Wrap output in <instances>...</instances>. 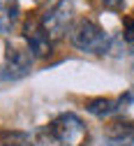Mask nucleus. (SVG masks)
<instances>
[{
    "label": "nucleus",
    "instance_id": "1",
    "mask_svg": "<svg viewBox=\"0 0 134 146\" xmlns=\"http://www.w3.org/2000/svg\"><path fill=\"white\" fill-rule=\"evenodd\" d=\"M86 137V123L76 114L65 111L35 132V146H81Z\"/></svg>",
    "mask_w": 134,
    "mask_h": 146
},
{
    "label": "nucleus",
    "instance_id": "2",
    "mask_svg": "<svg viewBox=\"0 0 134 146\" xmlns=\"http://www.w3.org/2000/svg\"><path fill=\"white\" fill-rule=\"evenodd\" d=\"M69 40L76 49L88 51V53H104L109 49L106 33L90 19H79L69 28Z\"/></svg>",
    "mask_w": 134,
    "mask_h": 146
},
{
    "label": "nucleus",
    "instance_id": "3",
    "mask_svg": "<svg viewBox=\"0 0 134 146\" xmlns=\"http://www.w3.org/2000/svg\"><path fill=\"white\" fill-rule=\"evenodd\" d=\"M32 67V53L28 46L23 44H14L7 42L5 44V53H3V63H0V79L5 81H16L26 77Z\"/></svg>",
    "mask_w": 134,
    "mask_h": 146
},
{
    "label": "nucleus",
    "instance_id": "4",
    "mask_svg": "<svg viewBox=\"0 0 134 146\" xmlns=\"http://www.w3.org/2000/svg\"><path fill=\"white\" fill-rule=\"evenodd\" d=\"M72 14H74V5L72 0H60V3H55L44 16H42V23L49 33L51 40H58L67 33L69 23H72Z\"/></svg>",
    "mask_w": 134,
    "mask_h": 146
},
{
    "label": "nucleus",
    "instance_id": "5",
    "mask_svg": "<svg viewBox=\"0 0 134 146\" xmlns=\"http://www.w3.org/2000/svg\"><path fill=\"white\" fill-rule=\"evenodd\" d=\"M23 37H26V46L30 49L32 56H46L51 53V37L42 23V16H28L23 23Z\"/></svg>",
    "mask_w": 134,
    "mask_h": 146
},
{
    "label": "nucleus",
    "instance_id": "6",
    "mask_svg": "<svg viewBox=\"0 0 134 146\" xmlns=\"http://www.w3.org/2000/svg\"><path fill=\"white\" fill-rule=\"evenodd\" d=\"M104 135L113 146H134V121L116 118L104 127Z\"/></svg>",
    "mask_w": 134,
    "mask_h": 146
},
{
    "label": "nucleus",
    "instance_id": "7",
    "mask_svg": "<svg viewBox=\"0 0 134 146\" xmlns=\"http://www.w3.org/2000/svg\"><path fill=\"white\" fill-rule=\"evenodd\" d=\"M120 104H125V98H92L86 102V109L95 116H111L120 109Z\"/></svg>",
    "mask_w": 134,
    "mask_h": 146
},
{
    "label": "nucleus",
    "instance_id": "8",
    "mask_svg": "<svg viewBox=\"0 0 134 146\" xmlns=\"http://www.w3.org/2000/svg\"><path fill=\"white\" fill-rule=\"evenodd\" d=\"M18 16V0H0V33H9Z\"/></svg>",
    "mask_w": 134,
    "mask_h": 146
},
{
    "label": "nucleus",
    "instance_id": "9",
    "mask_svg": "<svg viewBox=\"0 0 134 146\" xmlns=\"http://www.w3.org/2000/svg\"><path fill=\"white\" fill-rule=\"evenodd\" d=\"M100 3L109 12H123L125 9V0H100Z\"/></svg>",
    "mask_w": 134,
    "mask_h": 146
},
{
    "label": "nucleus",
    "instance_id": "10",
    "mask_svg": "<svg viewBox=\"0 0 134 146\" xmlns=\"http://www.w3.org/2000/svg\"><path fill=\"white\" fill-rule=\"evenodd\" d=\"M123 37L127 42H134V16H127L125 19V30H123Z\"/></svg>",
    "mask_w": 134,
    "mask_h": 146
}]
</instances>
